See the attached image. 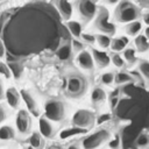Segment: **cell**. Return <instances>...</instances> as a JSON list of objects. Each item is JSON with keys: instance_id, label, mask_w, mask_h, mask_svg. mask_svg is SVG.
<instances>
[{"instance_id": "26", "label": "cell", "mask_w": 149, "mask_h": 149, "mask_svg": "<svg viewBox=\"0 0 149 149\" xmlns=\"http://www.w3.org/2000/svg\"><path fill=\"white\" fill-rule=\"evenodd\" d=\"M94 37H95V43H97L100 48H102V49L109 48L111 41H112L111 36L105 35V34H97V35H94Z\"/></svg>"}, {"instance_id": "8", "label": "cell", "mask_w": 149, "mask_h": 149, "mask_svg": "<svg viewBox=\"0 0 149 149\" xmlns=\"http://www.w3.org/2000/svg\"><path fill=\"white\" fill-rule=\"evenodd\" d=\"M78 10L83 17H85L86 20H90L95 16L98 12V7H97V3L93 1L81 0L78 2Z\"/></svg>"}, {"instance_id": "39", "label": "cell", "mask_w": 149, "mask_h": 149, "mask_svg": "<svg viewBox=\"0 0 149 149\" xmlns=\"http://www.w3.org/2000/svg\"><path fill=\"white\" fill-rule=\"evenodd\" d=\"M142 19H143V22H144L147 26H149V12H146V13L143 14Z\"/></svg>"}, {"instance_id": "6", "label": "cell", "mask_w": 149, "mask_h": 149, "mask_svg": "<svg viewBox=\"0 0 149 149\" xmlns=\"http://www.w3.org/2000/svg\"><path fill=\"white\" fill-rule=\"evenodd\" d=\"M95 27L101 31L100 34H105L108 36H113L115 34V24L108 21V12L106 8H102L95 20Z\"/></svg>"}, {"instance_id": "3", "label": "cell", "mask_w": 149, "mask_h": 149, "mask_svg": "<svg viewBox=\"0 0 149 149\" xmlns=\"http://www.w3.org/2000/svg\"><path fill=\"white\" fill-rule=\"evenodd\" d=\"M109 139L111 134L107 129H99L84 137V140L81 141V147L83 149H97Z\"/></svg>"}, {"instance_id": "18", "label": "cell", "mask_w": 149, "mask_h": 149, "mask_svg": "<svg viewBox=\"0 0 149 149\" xmlns=\"http://www.w3.org/2000/svg\"><path fill=\"white\" fill-rule=\"evenodd\" d=\"M134 44H135L134 49L139 52H146L149 50V41L142 34H139L137 36H135Z\"/></svg>"}, {"instance_id": "37", "label": "cell", "mask_w": 149, "mask_h": 149, "mask_svg": "<svg viewBox=\"0 0 149 149\" xmlns=\"http://www.w3.org/2000/svg\"><path fill=\"white\" fill-rule=\"evenodd\" d=\"M6 115H7V113H6V108H3L2 106H0V123L6 119Z\"/></svg>"}, {"instance_id": "24", "label": "cell", "mask_w": 149, "mask_h": 149, "mask_svg": "<svg viewBox=\"0 0 149 149\" xmlns=\"http://www.w3.org/2000/svg\"><path fill=\"white\" fill-rule=\"evenodd\" d=\"M106 99V92L101 87H95L91 92V101L93 104H100Z\"/></svg>"}, {"instance_id": "22", "label": "cell", "mask_w": 149, "mask_h": 149, "mask_svg": "<svg viewBox=\"0 0 149 149\" xmlns=\"http://www.w3.org/2000/svg\"><path fill=\"white\" fill-rule=\"evenodd\" d=\"M133 76L126 71H119L116 73H114V83L118 85H122V84H127L133 81Z\"/></svg>"}, {"instance_id": "42", "label": "cell", "mask_w": 149, "mask_h": 149, "mask_svg": "<svg viewBox=\"0 0 149 149\" xmlns=\"http://www.w3.org/2000/svg\"><path fill=\"white\" fill-rule=\"evenodd\" d=\"M66 149H80L79 148V146H78V143H72V144H70Z\"/></svg>"}, {"instance_id": "43", "label": "cell", "mask_w": 149, "mask_h": 149, "mask_svg": "<svg viewBox=\"0 0 149 149\" xmlns=\"http://www.w3.org/2000/svg\"><path fill=\"white\" fill-rule=\"evenodd\" d=\"M2 95H3V87H2V83L0 80V99L2 98Z\"/></svg>"}, {"instance_id": "34", "label": "cell", "mask_w": 149, "mask_h": 149, "mask_svg": "<svg viewBox=\"0 0 149 149\" xmlns=\"http://www.w3.org/2000/svg\"><path fill=\"white\" fill-rule=\"evenodd\" d=\"M80 41L83 43H87V44H94L95 43V37L94 35L92 34H88V33H81L80 35Z\"/></svg>"}, {"instance_id": "20", "label": "cell", "mask_w": 149, "mask_h": 149, "mask_svg": "<svg viewBox=\"0 0 149 149\" xmlns=\"http://www.w3.org/2000/svg\"><path fill=\"white\" fill-rule=\"evenodd\" d=\"M87 132V129H83V128H77V127H71V128H66L63 129L59 133V139L61 140H66L69 137H72L74 135H80V134H85Z\"/></svg>"}, {"instance_id": "19", "label": "cell", "mask_w": 149, "mask_h": 149, "mask_svg": "<svg viewBox=\"0 0 149 149\" xmlns=\"http://www.w3.org/2000/svg\"><path fill=\"white\" fill-rule=\"evenodd\" d=\"M66 28L68 30L70 31V34L72 36H74L76 38H79L81 33H83V27L81 24L78 22V21H74V20H69L66 21Z\"/></svg>"}, {"instance_id": "13", "label": "cell", "mask_w": 149, "mask_h": 149, "mask_svg": "<svg viewBox=\"0 0 149 149\" xmlns=\"http://www.w3.org/2000/svg\"><path fill=\"white\" fill-rule=\"evenodd\" d=\"M56 6H57V9H58L61 16L65 21H69L71 19V16H72V13H73L72 3L69 2V1H65V0H61V1L56 2Z\"/></svg>"}, {"instance_id": "17", "label": "cell", "mask_w": 149, "mask_h": 149, "mask_svg": "<svg viewBox=\"0 0 149 149\" xmlns=\"http://www.w3.org/2000/svg\"><path fill=\"white\" fill-rule=\"evenodd\" d=\"M71 55H72V48H71V44H69V43L61 45L56 51L57 58L61 61H64V62L69 61L71 58Z\"/></svg>"}, {"instance_id": "38", "label": "cell", "mask_w": 149, "mask_h": 149, "mask_svg": "<svg viewBox=\"0 0 149 149\" xmlns=\"http://www.w3.org/2000/svg\"><path fill=\"white\" fill-rule=\"evenodd\" d=\"M5 51H6V47H5L3 42L0 38V57H3L5 56Z\"/></svg>"}, {"instance_id": "11", "label": "cell", "mask_w": 149, "mask_h": 149, "mask_svg": "<svg viewBox=\"0 0 149 149\" xmlns=\"http://www.w3.org/2000/svg\"><path fill=\"white\" fill-rule=\"evenodd\" d=\"M91 55L93 57V61L95 62V64L99 68H106L111 63V57L106 51L98 50V49H92Z\"/></svg>"}, {"instance_id": "2", "label": "cell", "mask_w": 149, "mask_h": 149, "mask_svg": "<svg viewBox=\"0 0 149 149\" xmlns=\"http://www.w3.org/2000/svg\"><path fill=\"white\" fill-rule=\"evenodd\" d=\"M65 115L63 101L58 99H49L44 104V118L49 121H62Z\"/></svg>"}, {"instance_id": "1", "label": "cell", "mask_w": 149, "mask_h": 149, "mask_svg": "<svg viewBox=\"0 0 149 149\" xmlns=\"http://www.w3.org/2000/svg\"><path fill=\"white\" fill-rule=\"evenodd\" d=\"M114 16L120 23H129L139 19L140 9L130 1H121L115 8Z\"/></svg>"}, {"instance_id": "40", "label": "cell", "mask_w": 149, "mask_h": 149, "mask_svg": "<svg viewBox=\"0 0 149 149\" xmlns=\"http://www.w3.org/2000/svg\"><path fill=\"white\" fill-rule=\"evenodd\" d=\"M119 88H115V90H113L112 92H111V94H109V98H114V97H119Z\"/></svg>"}, {"instance_id": "15", "label": "cell", "mask_w": 149, "mask_h": 149, "mask_svg": "<svg viewBox=\"0 0 149 149\" xmlns=\"http://www.w3.org/2000/svg\"><path fill=\"white\" fill-rule=\"evenodd\" d=\"M6 99L12 108H17L20 105V94L15 87H9L6 90Z\"/></svg>"}, {"instance_id": "41", "label": "cell", "mask_w": 149, "mask_h": 149, "mask_svg": "<svg viewBox=\"0 0 149 149\" xmlns=\"http://www.w3.org/2000/svg\"><path fill=\"white\" fill-rule=\"evenodd\" d=\"M143 36H144L147 40H149V26H147V27L144 28V34H143Z\"/></svg>"}, {"instance_id": "16", "label": "cell", "mask_w": 149, "mask_h": 149, "mask_svg": "<svg viewBox=\"0 0 149 149\" xmlns=\"http://www.w3.org/2000/svg\"><path fill=\"white\" fill-rule=\"evenodd\" d=\"M142 30V22L136 20V21H133V22H129L125 26V31L128 36H137Z\"/></svg>"}, {"instance_id": "44", "label": "cell", "mask_w": 149, "mask_h": 149, "mask_svg": "<svg viewBox=\"0 0 149 149\" xmlns=\"http://www.w3.org/2000/svg\"><path fill=\"white\" fill-rule=\"evenodd\" d=\"M48 149H58V148H57V147H49Z\"/></svg>"}, {"instance_id": "23", "label": "cell", "mask_w": 149, "mask_h": 149, "mask_svg": "<svg viewBox=\"0 0 149 149\" xmlns=\"http://www.w3.org/2000/svg\"><path fill=\"white\" fill-rule=\"evenodd\" d=\"M122 58L125 61V63L127 62L128 64H134L136 63L137 61V57H136V50L134 48H126L123 51H122Z\"/></svg>"}, {"instance_id": "29", "label": "cell", "mask_w": 149, "mask_h": 149, "mask_svg": "<svg viewBox=\"0 0 149 149\" xmlns=\"http://www.w3.org/2000/svg\"><path fill=\"white\" fill-rule=\"evenodd\" d=\"M100 83L104 84V85H112L114 83V73L113 72H104L101 76H100Z\"/></svg>"}, {"instance_id": "36", "label": "cell", "mask_w": 149, "mask_h": 149, "mask_svg": "<svg viewBox=\"0 0 149 149\" xmlns=\"http://www.w3.org/2000/svg\"><path fill=\"white\" fill-rule=\"evenodd\" d=\"M109 107L112 108V109H114L116 106H118V104H119V97H114V98H109Z\"/></svg>"}, {"instance_id": "35", "label": "cell", "mask_w": 149, "mask_h": 149, "mask_svg": "<svg viewBox=\"0 0 149 149\" xmlns=\"http://www.w3.org/2000/svg\"><path fill=\"white\" fill-rule=\"evenodd\" d=\"M0 73H1V74H3L6 79H9V78H10V76H12V73H10V71H9L8 65H7L6 63L1 62V61H0Z\"/></svg>"}, {"instance_id": "4", "label": "cell", "mask_w": 149, "mask_h": 149, "mask_svg": "<svg viewBox=\"0 0 149 149\" xmlns=\"http://www.w3.org/2000/svg\"><path fill=\"white\" fill-rule=\"evenodd\" d=\"M94 120H95V116L92 111L81 108V109H78L73 114L72 125H73V127H77V128L87 129L94 123Z\"/></svg>"}, {"instance_id": "31", "label": "cell", "mask_w": 149, "mask_h": 149, "mask_svg": "<svg viewBox=\"0 0 149 149\" xmlns=\"http://www.w3.org/2000/svg\"><path fill=\"white\" fill-rule=\"evenodd\" d=\"M139 70H140V72L147 79H149V62L148 61H140V63H139Z\"/></svg>"}, {"instance_id": "7", "label": "cell", "mask_w": 149, "mask_h": 149, "mask_svg": "<svg viewBox=\"0 0 149 149\" xmlns=\"http://www.w3.org/2000/svg\"><path fill=\"white\" fill-rule=\"evenodd\" d=\"M15 125H16V129L21 134H27L30 130L31 121H30V116L26 109H20L17 112V115L15 119Z\"/></svg>"}, {"instance_id": "28", "label": "cell", "mask_w": 149, "mask_h": 149, "mask_svg": "<svg viewBox=\"0 0 149 149\" xmlns=\"http://www.w3.org/2000/svg\"><path fill=\"white\" fill-rule=\"evenodd\" d=\"M107 146H108L109 149H120L121 148V137H120V135L116 133L113 137H111L108 140Z\"/></svg>"}, {"instance_id": "14", "label": "cell", "mask_w": 149, "mask_h": 149, "mask_svg": "<svg viewBox=\"0 0 149 149\" xmlns=\"http://www.w3.org/2000/svg\"><path fill=\"white\" fill-rule=\"evenodd\" d=\"M128 43H129V38H128L127 36H119V37L112 38L109 48H111L115 54H119V52L123 51V50L127 48Z\"/></svg>"}, {"instance_id": "9", "label": "cell", "mask_w": 149, "mask_h": 149, "mask_svg": "<svg viewBox=\"0 0 149 149\" xmlns=\"http://www.w3.org/2000/svg\"><path fill=\"white\" fill-rule=\"evenodd\" d=\"M77 64L83 70H86V71L93 70L94 69V61H93V57H92L91 52L87 51V50L80 51L77 56Z\"/></svg>"}, {"instance_id": "25", "label": "cell", "mask_w": 149, "mask_h": 149, "mask_svg": "<svg viewBox=\"0 0 149 149\" xmlns=\"http://www.w3.org/2000/svg\"><path fill=\"white\" fill-rule=\"evenodd\" d=\"M14 137H15V130L13 127L7 126V125L0 127V140L7 141V140H10Z\"/></svg>"}, {"instance_id": "32", "label": "cell", "mask_w": 149, "mask_h": 149, "mask_svg": "<svg viewBox=\"0 0 149 149\" xmlns=\"http://www.w3.org/2000/svg\"><path fill=\"white\" fill-rule=\"evenodd\" d=\"M149 144V135L148 134H141L137 139H136V146L140 148H144Z\"/></svg>"}, {"instance_id": "10", "label": "cell", "mask_w": 149, "mask_h": 149, "mask_svg": "<svg viewBox=\"0 0 149 149\" xmlns=\"http://www.w3.org/2000/svg\"><path fill=\"white\" fill-rule=\"evenodd\" d=\"M20 95H21L22 100L24 101V104H26L28 111H29L33 115L37 116V115L40 114V109H38V105H37V102H36L35 98H34L28 91H26V90H21V91H20Z\"/></svg>"}, {"instance_id": "27", "label": "cell", "mask_w": 149, "mask_h": 149, "mask_svg": "<svg viewBox=\"0 0 149 149\" xmlns=\"http://www.w3.org/2000/svg\"><path fill=\"white\" fill-rule=\"evenodd\" d=\"M8 68H9V71L10 73L15 77V78H20L21 73H22V66L19 64V63H15V62H12L9 64H7Z\"/></svg>"}, {"instance_id": "33", "label": "cell", "mask_w": 149, "mask_h": 149, "mask_svg": "<svg viewBox=\"0 0 149 149\" xmlns=\"http://www.w3.org/2000/svg\"><path fill=\"white\" fill-rule=\"evenodd\" d=\"M84 47H85L84 43L79 38H73L71 42V48H72V51H74V52H80V51L85 50Z\"/></svg>"}, {"instance_id": "5", "label": "cell", "mask_w": 149, "mask_h": 149, "mask_svg": "<svg viewBox=\"0 0 149 149\" xmlns=\"http://www.w3.org/2000/svg\"><path fill=\"white\" fill-rule=\"evenodd\" d=\"M66 91L71 97L77 98L83 95L86 91V80L78 74L70 76L66 81Z\"/></svg>"}, {"instance_id": "12", "label": "cell", "mask_w": 149, "mask_h": 149, "mask_svg": "<svg viewBox=\"0 0 149 149\" xmlns=\"http://www.w3.org/2000/svg\"><path fill=\"white\" fill-rule=\"evenodd\" d=\"M38 128H40V134L43 137L50 139V137H52L55 135V127L44 116L40 118V120H38Z\"/></svg>"}, {"instance_id": "30", "label": "cell", "mask_w": 149, "mask_h": 149, "mask_svg": "<svg viewBox=\"0 0 149 149\" xmlns=\"http://www.w3.org/2000/svg\"><path fill=\"white\" fill-rule=\"evenodd\" d=\"M111 57V62L113 63V65H115L116 68H123L125 66V61H123V58H122V56L120 55V54H112V56H109Z\"/></svg>"}, {"instance_id": "21", "label": "cell", "mask_w": 149, "mask_h": 149, "mask_svg": "<svg viewBox=\"0 0 149 149\" xmlns=\"http://www.w3.org/2000/svg\"><path fill=\"white\" fill-rule=\"evenodd\" d=\"M43 144H44V141H43V137L40 133L37 132H34L30 137H29V146H30V149H42L43 148Z\"/></svg>"}]
</instances>
